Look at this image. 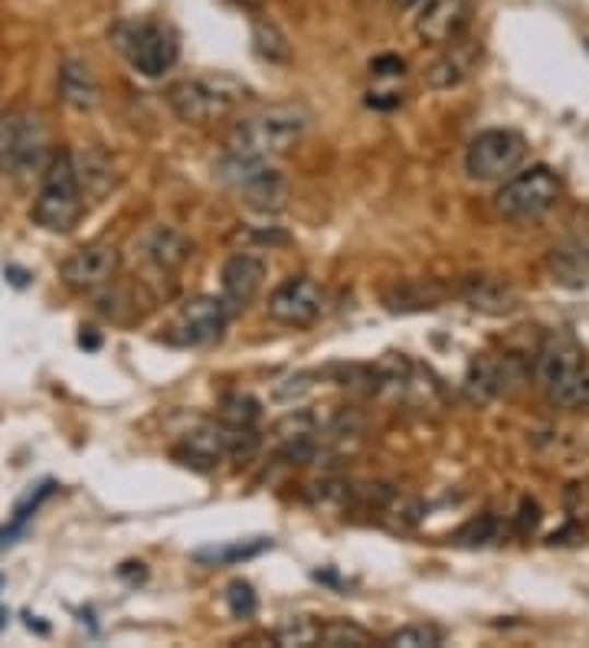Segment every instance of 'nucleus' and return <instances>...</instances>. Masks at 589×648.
Masks as SVG:
<instances>
[{
    "label": "nucleus",
    "instance_id": "nucleus-34",
    "mask_svg": "<svg viewBox=\"0 0 589 648\" xmlns=\"http://www.w3.org/2000/svg\"><path fill=\"white\" fill-rule=\"evenodd\" d=\"M370 72L380 75V79H390V75H403L407 72V59L397 56V52H384L377 59H370Z\"/></svg>",
    "mask_w": 589,
    "mask_h": 648
},
{
    "label": "nucleus",
    "instance_id": "nucleus-9",
    "mask_svg": "<svg viewBox=\"0 0 589 648\" xmlns=\"http://www.w3.org/2000/svg\"><path fill=\"white\" fill-rule=\"evenodd\" d=\"M226 318H229V308L223 305V298H213V295H200V298H190L170 331H167V341L170 344H180V347H200V344H210L223 334L226 328Z\"/></svg>",
    "mask_w": 589,
    "mask_h": 648
},
{
    "label": "nucleus",
    "instance_id": "nucleus-29",
    "mask_svg": "<svg viewBox=\"0 0 589 648\" xmlns=\"http://www.w3.org/2000/svg\"><path fill=\"white\" fill-rule=\"evenodd\" d=\"M390 648H439L443 646V629L436 626H407V629H397L390 639Z\"/></svg>",
    "mask_w": 589,
    "mask_h": 648
},
{
    "label": "nucleus",
    "instance_id": "nucleus-13",
    "mask_svg": "<svg viewBox=\"0 0 589 648\" xmlns=\"http://www.w3.org/2000/svg\"><path fill=\"white\" fill-rule=\"evenodd\" d=\"M466 20H469L466 0H426L416 16V36L433 46H449L452 39H459Z\"/></svg>",
    "mask_w": 589,
    "mask_h": 648
},
{
    "label": "nucleus",
    "instance_id": "nucleus-18",
    "mask_svg": "<svg viewBox=\"0 0 589 648\" xmlns=\"http://www.w3.org/2000/svg\"><path fill=\"white\" fill-rule=\"evenodd\" d=\"M174 456L180 459V466L197 469V472H210V469H216V466L226 459L220 423H216V426H200V429L187 433V436H184V443L174 449Z\"/></svg>",
    "mask_w": 589,
    "mask_h": 648
},
{
    "label": "nucleus",
    "instance_id": "nucleus-26",
    "mask_svg": "<svg viewBox=\"0 0 589 648\" xmlns=\"http://www.w3.org/2000/svg\"><path fill=\"white\" fill-rule=\"evenodd\" d=\"M318 646L367 648V646H374V636H370L364 626L351 623V620H331V623H325V626H321V633H318Z\"/></svg>",
    "mask_w": 589,
    "mask_h": 648
},
{
    "label": "nucleus",
    "instance_id": "nucleus-25",
    "mask_svg": "<svg viewBox=\"0 0 589 648\" xmlns=\"http://www.w3.org/2000/svg\"><path fill=\"white\" fill-rule=\"evenodd\" d=\"M554 407L564 410H577V407H589V361H584L570 377H564L561 384H554L547 390Z\"/></svg>",
    "mask_w": 589,
    "mask_h": 648
},
{
    "label": "nucleus",
    "instance_id": "nucleus-5",
    "mask_svg": "<svg viewBox=\"0 0 589 648\" xmlns=\"http://www.w3.org/2000/svg\"><path fill=\"white\" fill-rule=\"evenodd\" d=\"M246 98V85L236 82L233 75H200V79H184L167 89V105L180 121L203 125L213 118H223L233 105Z\"/></svg>",
    "mask_w": 589,
    "mask_h": 648
},
{
    "label": "nucleus",
    "instance_id": "nucleus-16",
    "mask_svg": "<svg viewBox=\"0 0 589 648\" xmlns=\"http://www.w3.org/2000/svg\"><path fill=\"white\" fill-rule=\"evenodd\" d=\"M59 98L72 108V111H92L98 105V82L95 72L89 69V62L82 59H66L59 66Z\"/></svg>",
    "mask_w": 589,
    "mask_h": 648
},
{
    "label": "nucleus",
    "instance_id": "nucleus-22",
    "mask_svg": "<svg viewBox=\"0 0 589 648\" xmlns=\"http://www.w3.org/2000/svg\"><path fill=\"white\" fill-rule=\"evenodd\" d=\"M547 269L557 285L567 288H589V239L567 243L547 256Z\"/></svg>",
    "mask_w": 589,
    "mask_h": 648
},
{
    "label": "nucleus",
    "instance_id": "nucleus-23",
    "mask_svg": "<svg viewBox=\"0 0 589 648\" xmlns=\"http://www.w3.org/2000/svg\"><path fill=\"white\" fill-rule=\"evenodd\" d=\"M72 164H75V177H79L82 193L92 197V200L105 197L115 187V180H118L111 161L102 151H95V148H85L82 154H72Z\"/></svg>",
    "mask_w": 589,
    "mask_h": 648
},
{
    "label": "nucleus",
    "instance_id": "nucleus-1",
    "mask_svg": "<svg viewBox=\"0 0 589 648\" xmlns=\"http://www.w3.org/2000/svg\"><path fill=\"white\" fill-rule=\"evenodd\" d=\"M85 210V193L75 177L72 154H52L49 167L39 177V190L33 197V223L46 233H69Z\"/></svg>",
    "mask_w": 589,
    "mask_h": 648
},
{
    "label": "nucleus",
    "instance_id": "nucleus-39",
    "mask_svg": "<svg viewBox=\"0 0 589 648\" xmlns=\"http://www.w3.org/2000/svg\"><path fill=\"white\" fill-rule=\"evenodd\" d=\"M0 587H3V580H0Z\"/></svg>",
    "mask_w": 589,
    "mask_h": 648
},
{
    "label": "nucleus",
    "instance_id": "nucleus-6",
    "mask_svg": "<svg viewBox=\"0 0 589 648\" xmlns=\"http://www.w3.org/2000/svg\"><path fill=\"white\" fill-rule=\"evenodd\" d=\"M561 200V180L551 167L538 164L525 174H511L495 193V210L505 220H538Z\"/></svg>",
    "mask_w": 589,
    "mask_h": 648
},
{
    "label": "nucleus",
    "instance_id": "nucleus-33",
    "mask_svg": "<svg viewBox=\"0 0 589 648\" xmlns=\"http://www.w3.org/2000/svg\"><path fill=\"white\" fill-rule=\"evenodd\" d=\"M564 505H567V515H570L577 525H587L589 521V479L587 482H574V485H567V492H564Z\"/></svg>",
    "mask_w": 589,
    "mask_h": 648
},
{
    "label": "nucleus",
    "instance_id": "nucleus-12",
    "mask_svg": "<svg viewBox=\"0 0 589 648\" xmlns=\"http://www.w3.org/2000/svg\"><path fill=\"white\" fill-rule=\"evenodd\" d=\"M266 279V262L252 252H236L226 259L223 272H220V285H223V305L229 311H243L262 288Z\"/></svg>",
    "mask_w": 589,
    "mask_h": 648
},
{
    "label": "nucleus",
    "instance_id": "nucleus-3",
    "mask_svg": "<svg viewBox=\"0 0 589 648\" xmlns=\"http://www.w3.org/2000/svg\"><path fill=\"white\" fill-rule=\"evenodd\" d=\"M111 43L118 52H125V59L131 62L134 72L157 79L164 75L177 56H180V43L177 33L167 23H154V20H125L111 26Z\"/></svg>",
    "mask_w": 589,
    "mask_h": 648
},
{
    "label": "nucleus",
    "instance_id": "nucleus-11",
    "mask_svg": "<svg viewBox=\"0 0 589 648\" xmlns=\"http://www.w3.org/2000/svg\"><path fill=\"white\" fill-rule=\"evenodd\" d=\"M321 308H325V292L308 275H292L269 295V315L288 328H305L318 321Z\"/></svg>",
    "mask_w": 589,
    "mask_h": 648
},
{
    "label": "nucleus",
    "instance_id": "nucleus-21",
    "mask_svg": "<svg viewBox=\"0 0 589 648\" xmlns=\"http://www.w3.org/2000/svg\"><path fill=\"white\" fill-rule=\"evenodd\" d=\"M443 298H446V288H443L439 282L416 279V282H397V285L384 295V305H387V311H393V315H410V311L439 308Z\"/></svg>",
    "mask_w": 589,
    "mask_h": 648
},
{
    "label": "nucleus",
    "instance_id": "nucleus-20",
    "mask_svg": "<svg viewBox=\"0 0 589 648\" xmlns=\"http://www.w3.org/2000/svg\"><path fill=\"white\" fill-rule=\"evenodd\" d=\"M472 62H475V46L449 43V49L426 69V85L436 89V92L456 89V85H462V82L469 79Z\"/></svg>",
    "mask_w": 589,
    "mask_h": 648
},
{
    "label": "nucleus",
    "instance_id": "nucleus-38",
    "mask_svg": "<svg viewBox=\"0 0 589 648\" xmlns=\"http://www.w3.org/2000/svg\"><path fill=\"white\" fill-rule=\"evenodd\" d=\"M239 3H246V7H259L262 0H239Z\"/></svg>",
    "mask_w": 589,
    "mask_h": 648
},
{
    "label": "nucleus",
    "instance_id": "nucleus-7",
    "mask_svg": "<svg viewBox=\"0 0 589 648\" xmlns=\"http://www.w3.org/2000/svg\"><path fill=\"white\" fill-rule=\"evenodd\" d=\"M528 157V141L518 131L492 128L472 138L466 151V174L479 184L508 180Z\"/></svg>",
    "mask_w": 589,
    "mask_h": 648
},
{
    "label": "nucleus",
    "instance_id": "nucleus-15",
    "mask_svg": "<svg viewBox=\"0 0 589 648\" xmlns=\"http://www.w3.org/2000/svg\"><path fill=\"white\" fill-rule=\"evenodd\" d=\"M141 249H144V259H148L154 269L174 272V269H180V266L190 259L193 243H190L180 229H174V226H154V229L144 233Z\"/></svg>",
    "mask_w": 589,
    "mask_h": 648
},
{
    "label": "nucleus",
    "instance_id": "nucleus-37",
    "mask_svg": "<svg viewBox=\"0 0 589 648\" xmlns=\"http://www.w3.org/2000/svg\"><path fill=\"white\" fill-rule=\"evenodd\" d=\"M79 344H82V347H89V351H95L102 341H98V334H85V331H82V334H79Z\"/></svg>",
    "mask_w": 589,
    "mask_h": 648
},
{
    "label": "nucleus",
    "instance_id": "nucleus-32",
    "mask_svg": "<svg viewBox=\"0 0 589 648\" xmlns=\"http://www.w3.org/2000/svg\"><path fill=\"white\" fill-rule=\"evenodd\" d=\"M226 606H229V613H233L236 620H249V616L256 613L259 600H256V593H252V587H249L246 580H233V584L226 587Z\"/></svg>",
    "mask_w": 589,
    "mask_h": 648
},
{
    "label": "nucleus",
    "instance_id": "nucleus-2",
    "mask_svg": "<svg viewBox=\"0 0 589 648\" xmlns=\"http://www.w3.org/2000/svg\"><path fill=\"white\" fill-rule=\"evenodd\" d=\"M308 115L298 105H269L249 118H243L233 131L226 148L233 154H249V157H275L288 151L302 134H305Z\"/></svg>",
    "mask_w": 589,
    "mask_h": 648
},
{
    "label": "nucleus",
    "instance_id": "nucleus-27",
    "mask_svg": "<svg viewBox=\"0 0 589 648\" xmlns=\"http://www.w3.org/2000/svg\"><path fill=\"white\" fill-rule=\"evenodd\" d=\"M318 633H321V626H318L311 616H288V620L272 633V643L285 648H308L318 646Z\"/></svg>",
    "mask_w": 589,
    "mask_h": 648
},
{
    "label": "nucleus",
    "instance_id": "nucleus-36",
    "mask_svg": "<svg viewBox=\"0 0 589 648\" xmlns=\"http://www.w3.org/2000/svg\"><path fill=\"white\" fill-rule=\"evenodd\" d=\"M403 102V95H397V92H370V98H367V105H374V108H397Z\"/></svg>",
    "mask_w": 589,
    "mask_h": 648
},
{
    "label": "nucleus",
    "instance_id": "nucleus-30",
    "mask_svg": "<svg viewBox=\"0 0 589 648\" xmlns=\"http://www.w3.org/2000/svg\"><path fill=\"white\" fill-rule=\"evenodd\" d=\"M456 541H459L462 547H488L492 541H498V521H495L492 515H482V518L469 521V525L456 534Z\"/></svg>",
    "mask_w": 589,
    "mask_h": 648
},
{
    "label": "nucleus",
    "instance_id": "nucleus-8",
    "mask_svg": "<svg viewBox=\"0 0 589 648\" xmlns=\"http://www.w3.org/2000/svg\"><path fill=\"white\" fill-rule=\"evenodd\" d=\"M52 161V141H49V125L36 111H23L13 118V134L7 148V170L16 184H26L33 177H43V170Z\"/></svg>",
    "mask_w": 589,
    "mask_h": 648
},
{
    "label": "nucleus",
    "instance_id": "nucleus-10",
    "mask_svg": "<svg viewBox=\"0 0 589 648\" xmlns=\"http://www.w3.org/2000/svg\"><path fill=\"white\" fill-rule=\"evenodd\" d=\"M118 269L121 256L111 243H89L62 262V282L72 292H98L118 275Z\"/></svg>",
    "mask_w": 589,
    "mask_h": 648
},
{
    "label": "nucleus",
    "instance_id": "nucleus-14",
    "mask_svg": "<svg viewBox=\"0 0 589 648\" xmlns=\"http://www.w3.org/2000/svg\"><path fill=\"white\" fill-rule=\"evenodd\" d=\"M462 298L472 311L482 315H511L521 305L518 292L498 275H469L462 282Z\"/></svg>",
    "mask_w": 589,
    "mask_h": 648
},
{
    "label": "nucleus",
    "instance_id": "nucleus-19",
    "mask_svg": "<svg viewBox=\"0 0 589 648\" xmlns=\"http://www.w3.org/2000/svg\"><path fill=\"white\" fill-rule=\"evenodd\" d=\"M584 351L574 344V341H564V338H554L541 347L538 354V364H534V374H538V384L544 390H551L554 384H561L564 377H570L580 364H584Z\"/></svg>",
    "mask_w": 589,
    "mask_h": 648
},
{
    "label": "nucleus",
    "instance_id": "nucleus-35",
    "mask_svg": "<svg viewBox=\"0 0 589 648\" xmlns=\"http://www.w3.org/2000/svg\"><path fill=\"white\" fill-rule=\"evenodd\" d=\"M538 525H541V508H538V502L525 498V502H521V515H518V531H521V534H531Z\"/></svg>",
    "mask_w": 589,
    "mask_h": 648
},
{
    "label": "nucleus",
    "instance_id": "nucleus-17",
    "mask_svg": "<svg viewBox=\"0 0 589 648\" xmlns=\"http://www.w3.org/2000/svg\"><path fill=\"white\" fill-rule=\"evenodd\" d=\"M511 364H515L511 357H505V361H498L492 354L475 357L469 364V374H466V393L472 397V403H488V400L502 397L505 387H508V380H511L508 377Z\"/></svg>",
    "mask_w": 589,
    "mask_h": 648
},
{
    "label": "nucleus",
    "instance_id": "nucleus-31",
    "mask_svg": "<svg viewBox=\"0 0 589 648\" xmlns=\"http://www.w3.org/2000/svg\"><path fill=\"white\" fill-rule=\"evenodd\" d=\"M272 541L266 538H256L252 544H236V547H226V551H200L197 561H213V564H236V561H249V557H259L262 551H269Z\"/></svg>",
    "mask_w": 589,
    "mask_h": 648
},
{
    "label": "nucleus",
    "instance_id": "nucleus-28",
    "mask_svg": "<svg viewBox=\"0 0 589 648\" xmlns=\"http://www.w3.org/2000/svg\"><path fill=\"white\" fill-rule=\"evenodd\" d=\"M262 420V407L249 393H226L220 403V423L229 426H256Z\"/></svg>",
    "mask_w": 589,
    "mask_h": 648
},
{
    "label": "nucleus",
    "instance_id": "nucleus-4",
    "mask_svg": "<svg viewBox=\"0 0 589 648\" xmlns=\"http://www.w3.org/2000/svg\"><path fill=\"white\" fill-rule=\"evenodd\" d=\"M216 177L239 190L243 200L259 213H279L288 203V177L279 167H272L269 157L226 151V157L216 164Z\"/></svg>",
    "mask_w": 589,
    "mask_h": 648
},
{
    "label": "nucleus",
    "instance_id": "nucleus-24",
    "mask_svg": "<svg viewBox=\"0 0 589 648\" xmlns=\"http://www.w3.org/2000/svg\"><path fill=\"white\" fill-rule=\"evenodd\" d=\"M252 49L262 62H272V66H288L292 62V43L282 33V26L269 16L252 20Z\"/></svg>",
    "mask_w": 589,
    "mask_h": 648
}]
</instances>
